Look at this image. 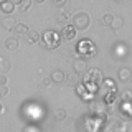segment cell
Segmentation results:
<instances>
[{"instance_id":"cell-1","label":"cell","mask_w":132,"mask_h":132,"mask_svg":"<svg viewBox=\"0 0 132 132\" xmlns=\"http://www.w3.org/2000/svg\"><path fill=\"white\" fill-rule=\"evenodd\" d=\"M76 53H78V58L88 60V58H93V56L97 55V46L89 38H84V40H79V41H78Z\"/></svg>"},{"instance_id":"cell-2","label":"cell","mask_w":132,"mask_h":132,"mask_svg":"<svg viewBox=\"0 0 132 132\" xmlns=\"http://www.w3.org/2000/svg\"><path fill=\"white\" fill-rule=\"evenodd\" d=\"M38 43L41 45L43 48L46 50H55L61 45V38H60V33L55 31V30H46L40 35V41Z\"/></svg>"},{"instance_id":"cell-3","label":"cell","mask_w":132,"mask_h":132,"mask_svg":"<svg viewBox=\"0 0 132 132\" xmlns=\"http://www.w3.org/2000/svg\"><path fill=\"white\" fill-rule=\"evenodd\" d=\"M89 25H91V18H89V15H88V12H76L73 16V27H74V30H79V31H84V30H88L89 28Z\"/></svg>"},{"instance_id":"cell-4","label":"cell","mask_w":132,"mask_h":132,"mask_svg":"<svg viewBox=\"0 0 132 132\" xmlns=\"http://www.w3.org/2000/svg\"><path fill=\"white\" fill-rule=\"evenodd\" d=\"M102 79H104V76H102V73L99 71V69H88V71L84 73L82 82H84V84H91V86H101Z\"/></svg>"},{"instance_id":"cell-5","label":"cell","mask_w":132,"mask_h":132,"mask_svg":"<svg viewBox=\"0 0 132 132\" xmlns=\"http://www.w3.org/2000/svg\"><path fill=\"white\" fill-rule=\"evenodd\" d=\"M74 36H76V30H74V27L73 25H69V23H66L61 27V31H60V38L61 40H74Z\"/></svg>"},{"instance_id":"cell-6","label":"cell","mask_w":132,"mask_h":132,"mask_svg":"<svg viewBox=\"0 0 132 132\" xmlns=\"http://www.w3.org/2000/svg\"><path fill=\"white\" fill-rule=\"evenodd\" d=\"M73 71L76 74H84L86 71H88V63H86V60L76 58V60L73 61Z\"/></svg>"},{"instance_id":"cell-7","label":"cell","mask_w":132,"mask_h":132,"mask_svg":"<svg viewBox=\"0 0 132 132\" xmlns=\"http://www.w3.org/2000/svg\"><path fill=\"white\" fill-rule=\"evenodd\" d=\"M74 89H76V94L79 96L81 99H84V101H91V99L94 97V94H91L88 89H86V86L82 84V82H78L76 86H74Z\"/></svg>"},{"instance_id":"cell-8","label":"cell","mask_w":132,"mask_h":132,"mask_svg":"<svg viewBox=\"0 0 132 132\" xmlns=\"http://www.w3.org/2000/svg\"><path fill=\"white\" fill-rule=\"evenodd\" d=\"M0 12L5 15H12L15 12V5L12 3V0H0Z\"/></svg>"},{"instance_id":"cell-9","label":"cell","mask_w":132,"mask_h":132,"mask_svg":"<svg viewBox=\"0 0 132 132\" xmlns=\"http://www.w3.org/2000/svg\"><path fill=\"white\" fill-rule=\"evenodd\" d=\"M127 53H129V48H127V45H124V43H117L114 46V58H126L127 56Z\"/></svg>"},{"instance_id":"cell-10","label":"cell","mask_w":132,"mask_h":132,"mask_svg":"<svg viewBox=\"0 0 132 132\" xmlns=\"http://www.w3.org/2000/svg\"><path fill=\"white\" fill-rule=\"evenodd\" d=\"M15 25H16V22H15V18L12 15H5L2 18V27L5 28V30H13Z\"/></svg>"},{"instance_id":"cell-11","label":"cell","mask_w":132,"mask_h":132,"mask_svg":"<svg viewBox=\"0 0 132 132\" xmlns=\"http://www.w3.org/2000/svg\"><path fill=\"white\" fill-rule=\"evenodd\" d=\"M25 36H27V43H30V45H36L40 41V33L35 30H28L25 33Z\"/></svg>"},{"instance_id":"cell-12","label":"cell","mask_w":132,"mask_h":132,"mask_svg":"<svg viewBox=\"0 0 132 132\" xmlns=\"http://www.w3.org/2000/svg\"><path fill=\"white\" fill-rule=\"evenodd\" d=\"M121 114L124 116V117H127L129 119L130 116H132V106H130V101H122V104H121Z\"/></svg>"},{"instance_id":"cell-13","label":"cell","mask_w":132,"mask_h":132,"mask_svg":"<svg viewBox=\"0 0 132 132\" xmlns=\"http://www.w3.org/2000/svg\"><path fill=\"white\" fill-rule=\"evenodd\" d=\"M130 76H132V73H130L129 68H121V69H119V73H117L119 81H129Z\"/></svg>"},{"instance_id":"cell-14","label":"cell","mask_w":132,"mask_h":132,"mask_svg":"<svg viewBox=\"0 0 132 132\" xmlns=\"http://www.w3.org/2000/svg\"><path fill=\"white\" fill-rule=\"evenodd\" d=\"M116 99H117V93H116V89H111V91H107V94H106V97H104V104L112 106Z\"/></svg>"},{"instance_id":"cell-15","label":"cell","mask_w":132,"mask_h":132,"mask_svg":"<svg viewBox=\"0 0 132 132\" xmlns=\"http://www.w3.org/2000/svg\"><path fill=\"white\" fill-rule=\"evenodd\" d=\"M5 48L10 50V51H13V50L18 48V40L15 38V36H10V38L5 40Z\"/></svg>"},{"instance_id":"cell-16","label":"cell","mask_w":132,"mask_h":132,"mask_svg":"<svg viewBox=\"0 0 132 132\" xmlns=\"http://www.w3.org/2000/svg\"><path fill=\"white\" fill-rule=\"evenodd\" d=\"M112 18H114L112 13H104L101 18H99V22H101V25L106 28V27H111V23H112Z\"/></svg>"},{"instance_id":"cell-17","label":"cell","mask_w":132,"mask_h":132,"mask_svg":"<svg viewBox=\"0 0 132 132\" xmlns=\"http://www.w3.org/2000/svg\"><path fill=\"white\" fill-rule=\"evenodd\" d=\"M51 81L53 82H63L64 81V73L63 71H60V69H56V71H53L51 73Z\"/></svg>"},{"instance_id":"cell-18","label":"cell","mask_w":132,"mask_h":132,"mask_svg":"<svg viewBox=\"0 0 132 132\" xmlns=\"http://www.w3.org/2000/svg\"><path fill=\"white\" fill-rule=\"evenodd\" d=\"M64 79L69 82V84H74L76 86L78 82H79V74H76V73H69V74H64Z\"/></svg>"},{"instance_id":"cell-19","label":"cell","mask_w":132,"mask_h":132,"mask_svg":"<svg viewBox=\"0 0 132 132\" xmlns=\"http://www.w3.org/2000/svg\"><path fill=\"white\" fill-rule=\"evenodd\" d=\"M122 27H124V20L121 18V16H114V18H112V23H111L109 28H112V30H121Z\"/></svg>"},{"instance_id":"cell-20","label":"cell","mask_w":132,"mask_h":132,"mask_svg":"<svg viewBox=\"0 0 132 132\" xmlns=\"http://www.w3.org/2000/svg\"><path fill=\"white\" fill-rule=\"evenodd\" d=\"M10 66H12V63H10V61L7 60V58L0 56V71H3V73L10 71Z\"/></svg>"},{"instance_id":"cell-21","label":"cell","mask_w":132,"mask_h":132,"mask_svg":"<svg viewBox=\"0 0 132 132\" xmlns=\"http://www.w3.org/2000/svg\"><path fill=\"white\" fill-rule=\"evenodd\" d=\"M13 30H15L16 33H18V35H25V33L28 31V27H27V25H25V23H16Z\"/></svg>"},{"instance_id":"cell-22","label":"cell","mask_w":132,"mask_h":132,"mask_svg":"<svg viewBox=\"0 0 132 132\" xmlns=\"http://www.w3.org/2000/svg\"><path fill=\"white\" fill-rule=\"evenodd\" d=\"M18 5H20V8H22L23 12H27L28 8L31 7V0H22V2H20Z\"/></svg>"},{"instance_id":"cell-23","label":"cell","mask_w":132,"mask_h":132,"mask_svg":"<svg viewBox=\"0 0 132 132\" xmlns=\"http://www.w3.org/2000/svg\"><path fill=\"white\" fill-rule=\"evenodd\" d=\"M56 22L61 23V27H63V25H66V23H68V16H66V13H60V15L56 16Z\"/></svg>"},{"instance_id":"cell-24","label":"cell","mask_w":132,"mask_h":132,"mask_svg":"<svg viewBox=\"0 0 132 132\" xmlns=\"http://www.w3.org/2000/svg\"><path fill=\"white\" fill-rule=\"evenodd\" d=\"M55 116H56V119H66V111L64 109H56L55 111Z\"/></svg>"},{"instance_id":"cell-25","label":"cell","mask_w":132,"mask_h":132,"mask_svg":"<svg viewBox=\"0 0 132 132\" xmlns=\"http://www.w3.org/2000/svg\"><path fill=\"white\" fill-rule=\"evenodd\" d=\"M53 7H56V8L66 7V0H53Z\"/></svg>"},{"instance_id":"cell-26","label":"cell","mask_w":132,"mask_h":132,"mask_svg":"<svg viewBox=\"0 0 132 132\" xmlns=\"http://www.w3.org/2000/svg\"><path fill=\"white\" fill-rule=\"evenodd\" d=\"M102 82H106V86H107L109 89H116V81L109 79V78H107V79H102Z\"/></svg>"},{"instance_id":"cell-27","label":"cell","mask_w":132,"mask_h":132,"mask_svg":"<svg viewBox=\"0 0 132 132\" xmlns=\"http://www.w3.org/2000/svg\"><path fill=\"white\" fill-rule=\"evenodd\" d=\"M51 78H45V79H43V82H41V88H48V86L50 84H51Z\"/></svg>"},{"instance_id":"cell-28","label":"cell","mask_w":132,"mask_h":132,"mask_svg":"<svg viewBox=\"0 0 132 132\" xmlns=\"http://www.w3.org/2000/svg\"><path fill=\"white\" fill-rule=\"evenodd\" d=\"M122 101H130V91H129V89L124 91V94H122Z\"/></svg>"},{"instance_id":"cell-29","label":"cell","mask_w":132,"mask_h":132,"mask_svg":"<svg viewBox=\"0 0 132 132\" xmlns=\"http://www.w3.org/2000/svg\"><path fill=\"white\" fill-rule=\"evenodd\" d=\"M8 94V86H2L0 88V96H7Z\"/></svg>"},{"instance_id":"cell-30","label":"cell","mask_w":132,"mask_h":132,"mask_svg":"<svg viewBox=\"0 0 132 132\" xmlns=\"http://www.w3.org/2000/svg\"><path fill=\"white\" fill-rule=\"evenodd\" d=\"M2 86H7V78H5V74H0V88Z\"/></svg>"},{"instance_id":"cell-31","label":"cell","mask_w":132,"mask_h":132,"mask_svg":"<svg viewBox=\"0 0 132 132\" xmlns=\"http://www.w3.org/2000/svg\"><path fill=\"white\" fill-rule=\"evenodd\" d=\"M3 111H5V107H3V104L0 102V114H3Z\"/></svg>"},{"instance_id":"cell-32","label":"cell","mask_w":132,"mask_h":132,"mask_svg":"<svg viewBox=\"0 0 132 132\" xmlns=\"http://www.w3.org/2000/svg\"><path fill=\"white\" fill-rule=\"evenodd\" d=\"M20 2H22V0H12V3H13V5H18Z\"/></svg>"},{"instance_id":"cell-33","label":"cell","mask_w":132,"mask_h":132,"mask_svg":"<svg viewBox=\"0 0 132 132\" xmlns=\"http://www.w3.org/2000/svg\"><path fill=\"white\" fill-rule=\"evenodd\" d=\"M33 2H36V3H43L45 0H33Z\"/></svg>"},{"instance_id":"cell-34","label":"cell","mask_w":132,"mask_h":132,"mask_svg":"<svg viewBox=\"0 0 132 132\" xmlns=\"http://www.w3.org/2000/svg\"><path fill=\"white\" fill-rule=\"evenodd\" d=\"M116 2H122V0H116Z\"/></svg>"}]
</instances>
